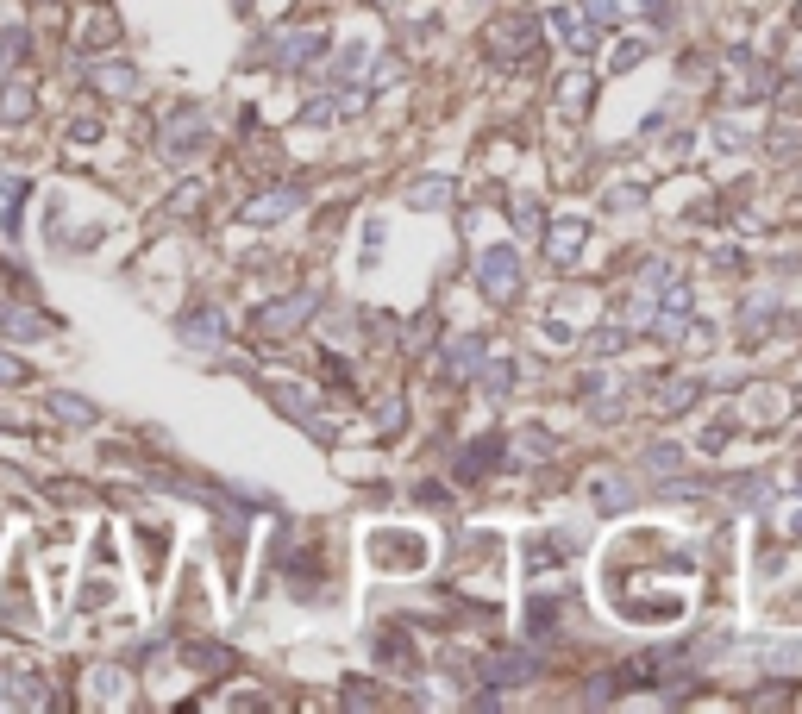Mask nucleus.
Here are the masks:
<instances>
[{
  "label": "nucleus",
  "instance_id": "nucleus-1",
  "mask_svg": "<svg viewBox=\"0 0 802 714\" xmlns=\"http://www.w3.org/2000/svg\"><path fill=\"white\" fill-rule=\"evenodd\" d=\"M514 276H521L514 251H489V257H483V289H489V295H514Z\"/></svg>",
  "mask_w": 802,
  "mask_h": 714
},
{
  "label": "nucleus",
  "instance_id": "nucleus-2",
  "mask_svg": "<svg viewBox=\"0 0 802 714\" xmlns=\"http://www.w3.org/2000/svg\"><path fill=\"white\" fill-rule=\"evenodd\" d=\"M577 232H583V226H558V257H571V251H577Z\"/></svg>",
  "mask_w": 802,
  "mask_h": 714
}]
</instances>
